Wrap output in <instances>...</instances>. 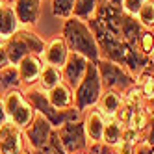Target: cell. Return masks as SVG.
Masks as SVG:
<instances>
[{"label": "cell", "mask_w": 154, "mask_h": 154, "mask_svg": "<svg viewBox=\"0 0 154 154\" xmlns=\"http://www.w3.org/2000/svg\"><path fill=\"white\" fill-rule=\"evenodd\" d=\"M65 43L71 52L82 54L89 61L97 63L100 60V48H98V43L93 35V32L89 28V24L85 20L78 19V17H69L65 19L63 24V35Z\"/></svg>", "instance_id": "6da1fadb"}, {"label": "cell", "mask_w": 154, "mask_h": 154, "mask_svg": "<svg viewBox=\"0 0 154 154\" xmlns=\"http://www.w3.org/2000/svg\"><path fill=\"white\" fill-rule=\"evenodd\" d=\"M28 102L32 104V108L35 109V113L43 115L54 128H60L65 123H72V121H80L82 119V112H78L74 106L67 108V109H56L45 91H41L39 87H30V89L24 93Z\"/></svg>", "instance_id": "7a4b0ae2"}, {"label": "cell", "mask_w": 154, "mask_h": 154, "mask_svg": "<svg viewBox=\"0 0 154 154\" xmlns=\"http://www.w3.org/2000/svg\"><path fill=\"white\" fill-rule=\"evenodd\" d=\"M102 91H104V87H102V80H100V74H98L97 63L89 61L84 78L74 89V108L82 113L85 109L95 108L102 97Z\"/></svg>", "instance_id": "3957f363"}, {"label": "cell", "mask_w": 154, "mask_h": 154, "mask_svg": "<svg viewBox=\"0 0 154 154\" xmlns=\"http://www.w3.org/2000/svg\"><path fill=\"white\" fill-rule=\"evenodd\" d=\"M97 69H98V74H100V80H102V87L108 91H117V93L125 95L137 82L136 76L130 74L123 65L104 60V58L97 61Z\"/></svg>", "instance_id": "277c9868"}, {"label": "cell", "mask_w": 154, "mask_h": 154, "mask_svg": "<svg viewBox=\"0 0 154 154\" xmlns=\"http://www.w3.org/2000/svg\"><path fill=\"white\" fill-rule=\"evenodd\" d=\"M4 100V106H6V112H8V117L9 121L19 126L20 130H24L32 125V121L35 117V109L32 108V104L28 102L26 95L20 91V89H15V91H9L2 97Z\"/></svg>", "instance_id": "5b68a950"}, {"label": "cell", "mask_w": 154, "mask_h": 154, "mask_svg": "<svg viewBox=\"0 0 154 154\" xmlns=\"http://www.w3.org/2000/svg\"><path fill=\"white\" fill-rule=\"evenodd\" d=\"M58 136L63 149L67 150V154H78L85 152L89 147V141L85 136V128H84V121H72V123H65L63 126L56 128Z\"/></svg>", "instance_id": "8992f818"}, {"label": "cell", "mask_w": 154, "mask_h": 154, "mask_svg": "<svg viewBox=\"0 0 154 154\" xmlns=\"http://www.w3.org/2000/svg\"><path fill=\"white\" fill-rule=\"evenodd\" d=\"M52 132H54V126L43 115L35 113L32 125L23 130V136L26 137V143H28V147L32 149V152H37V150H41L43 147L47 145V141L50 139Z\"/></svg>", "instance_id": "52a82bcc"}, {"label": "cell", "mask_w": 154, "mask_h": 154, "mask_svg": "<svg viewBox=\"0 0 154 154\" xmlns=\"http://www.w3.org/2000/svg\"><path fill=\"white\" fill-rule=\"evenodd\" d=\"M87 65H89V60L85 56L76 54V52H69V58L61 67V74H63V82L71 89H76V85L80 84V80L84 78V74L87 71Z\"/></svg>", "instance_id": "ba28073f"}, {"label": "cell", "mask_w": 154, "mask_h": 154, "mask_svg": "<svg viewBox=\"0 0 154 154\" xmlns=\"http://www.w3.org/2000/svg\"><path fill=\"white\" fill-rule=\"evenodd\" d=\"M23 130L8 121L0 126V154H20L23 152Z\"/></svg>", "instance_id": "9c48e42d"}, {"label": "cell", "mask_w": 154, "mask_h": 154, "mask_svg": "<svg viewBox=\"0 0 154 154\" xmlns=\"http://www.w3.org/2000/svg\"><path fill=\"white\" fill-rule=\"evenodd\" d=\"M13 9L23 28H34L39 20L41 0H13Z\"/></svg>", "instance_id": "30bf717a"}, {"label": "cell", "mask_w": 154, "mask_h": 154, "mask_svg": "<svg viewBox=\"0 0 154 154\" xmlns=\"http://www.w3.org/2000/svg\"><path fill=\"white\" fill-rule=\"evenodd\" d=\"M45 67V63H43L41 56H34V54H30L26 56L23 61L17 65L19 69V76H20V84L24 87H34L37 82H39V76H41V71Z\"/></svg>", "instance_id": "8fae6325"}, {"label": "cell", "mask_w": 154, "mask_h": 154, "mask_svg": "<svg viewBox=\"0 0 154 154\" xmlns=\"http://www.w3.org/2000/svg\"><path fill=\"white\" fill-rule=\"evenodd\" d=\"M69 47H67V43H65L63 37H54L47 43V47H45V52H43V63L45 65H52V67H58L61 69L65 61H67L69 58Z\"/></svg>", "instance_id": "7c38bea8"}, {"label": "cell", "mask_w": 154, "mask_h": 154, "mask_svg": "<svg viewBox=\"0 0 154 154\" xmlns=\"http://www.w3.org/2000/svg\"><path fill=\"white\" fill-rule=\"evenodd\" d=\"M84 121V128H85V136L89 143H102V136H104V125L106 119L104 115L98 112L97 108H91L85 113Z\"/></svg>", "instance_id": "4fadbf2b"}, {"label": "cell", "mask_w": 154, "mask_h": 154, "mask_svg": "<svg viewBox=\"0 0 154 154\" xmlns=\"http://www.w3.org/2000/svg\"><path fill=\"white\" fill-rule=\"evenodd\" d=\"M19 30H20V23L15 15L13 6L2 2V6H0V43L4 45V43L9 37H13Z\"/></svg>", "instance_id": "5bb4252c"}, {"label": "cell", "mask_w": 154, "mask_h": 154, "mask_svg": "<svg viewBox=\"0 0 154 154\" xmlns=\"http://www.w3.org/2000/svg\"><path fill=\"white\" fill-rule=\"evenodd\" d=\"M4 48H6V54H8L9 65H19L26 56H30V54H32L28 43H26V39L23 37L20 32H17L13 37H9L4 43Z\"/></svg>", "instance_id": "9a60e30c"}, {"label": "cell", "mask_w": 154, "mask_h": 154, "mask_svg": "<svg viewBox=\"0 0 154 154\" xmlns=\"http://www.w3.org/2000/svg\"><path fill=\"white\" fill-rule=\"evenodd\" d=\"M125 102V95L123 93H117V91H102V97L97 104V109L104 115V119H115L117 112L121 109Z\"/></svg>", "instance_id": "2e32d148"}, {"label": "cell", "mask_w": 154, "mask_h": 154, "mask_svg": "<svg viewBox=\"0 0 154 154\" xmlns=\"http://www.w3.org/2000/svg\"><path fill=\"white\" fill-rule=\"evenodd\" d=\"M47 97H48L50 104L56 109H67V108L74 106V91L65 82H61L60 85L54 87V89H50L47 93Z\"/></svg>", "instance_id": "e0dca14e"}, {"label": "cell", "mask_w": 154, "mask_h": 154, "mask_svg": "<svg viewBox=\"0 0 154 154\" xmlns=\"http://www.w3.org/2000/svg\"><path fill=\"white\" fill-rule=\"evenodd\" d=\"M20 87H23V84H20L17 65H8V67L0 69V95L20 89Z\"/></svg>", "instance_id": "ac0fdd59"}, {"label": "cell", "mask_w": 154, "mask_h": 154, "mask_svg": "<svg viewBox=\"0 0 154 154\" xmlns=\"http://www.w3.org/2000/svg\"><path fill=\"white\" fill-rule=\"evenodd\" d=\"M63 82V74H61V69L58 67H52V65H45L41 71V76H39V89L48 93L50 89H54L56 85H60Z\"/></svg>", "instance_id": "d6986e66"}, {"label": "cell", "mask_w": 154, "mask_h": 154, "mask_svg": "<svg viewBox=\"0 0 154 154\" xmlns=\"http://www.w3.org/2000/svg\"><path fill=\"white\" fill-rule=\"evenodd\" d=\"M123 130H125V126L117 119H106L102 143H106L108 147H117L121 143V139H123Z\"/></svg>", "instance_id": "ffe728a7"}, {"label": "cell", "mask_w": 154, "mask_h": 154, "mask_svg": "<svg viewBox=\"0 0 154 154\" xmlns=\"http://www.w3.org/2000/svg\"><path fill=\"white\" fill-rule=\"evenodd\" d=\"M137 87H139V93H141V98L143 100H152L154 98V72L150 69L147 71H143L139 76H137Z\"/></svg>", "instance_id": "44dd1931"}, {"label": "cell", "mask_w": 154, "mask_h": 154, "mask_svg": "<svg viewBox=\"0 0 154 154\" xmlns=\"http://www.w3.org/2000/svg\"><path fill=\"white\" fill-rule=\"evenodd\" d=\"M102 0H76L74 2V9H72V17H78L82 20H89L95 11L98 4H100Z\"/></svg>", "instance_id": "7402d4cb"}, {"label": "cell", "mask_w": 154, "mask_h": 154, "mask_svg": "<svg viewBox=\"0 0 154 154\" xmlns=\"http://www.w3.org/2000/svg\"><path fill=\"white\" fill-rule=\"evenodd\" d=\"M136 19L141 23L143 28H147V30L154 28V0H147V2L141 6Z\"/></svg>", "instance_id": "603a6c76"}, {"label": "cell", "mask_w": 154, "mask_h": 154, "mask_svg": "<svg viewBox=\"0 0 154 154\" xmlns=\"http://www.w3.org/2000/svg\"><path fill=\"white\" fill-rule=\"evenodd\" d=\"M76 0H52V13L58 19H69L72 17Z\"/></svg>", "instance_id": "cb8c5ba5"}, {"label": "cell", "mask_w": 154, "mask_h": 154, "mask_svg": "<svg viewBox=\"0 0 154 154\" xmlns=\"http://www.w3.org/2000/svg\"><path fill=\"white\" fill-rule=\"evenodd\" d=\"M32 154H67V150L63 149L61 141H60V136H58V130L54 128V132H52L50 139L47 141V145L43 147L41 150H37V152H32Z\"/></svg>", "instance_id": "d4e9b609"}, {"label": "cell", "mask_w": 154, "mask_h": 154, "mask_svg": "<svg viewBox=\"0 0 154 154\" xmlns=\"http://www.w3.org/2000/svg\"><path fill=\"white\" fill-rule=\"evenodd\" d=\"M137 48H139V52L143 54V56L150 58V52L154 48V34L150 30H147V28L143 30V34L139 37V43H137Z\"/></svg>", "instance_id": "484cf974"}, {"label": "cell", "mask_w": 154, "mask_h": 154, "mask_svg": "<svg viewBox=\"0 0 154 154\" xmlns=\"http://www.w3.org/2000/svg\"><path fill=\"white\" fill-rule=\"evenodd\" d=\"M147 0H123V4H121V8L125 9L126 13H130V15H137V11L141 9V6L145 4Z\"/></svg>", "instance_id": "4316f807"}, {"label": "cell", "mask_w": 154, "mask_h": 154, "mask_svg": "<svg viewBox=\"0 0 154 154\" xmlns=\"http://www.w3.org/2000/svg\"><path fill=\"white\" fill-rule=\"evenodd\" d=\"M134 154H154V145L149 141H137L136 143V149H134Z\"/></svg>", "instance_id": "83f0119b"}, {"label": "cell", "mask_w": 154, "mask_h": 154, "mask_svg": "<svg viewBox=\"0 0 154 154\" xmlns=\"http://www.w3.org/2000/svg\"><path fill=\"white\" fill-rule=\"evenodd\" d=\"M136 149V143H130V141H121L117 145V152L115 154H134Z\"/></svg>", "instance_id": "f1b7e54d"}, {"label": "cell", "mask_w": 154, "mask_h": 154, "mask_svg": "<svg viewBox=\"0 0 154 154\" xmlns=\"http://www.w3.org/2000/svg\"><path fill=\"white\" fill-rule=\"evenodd\" d=\"M9 65V60H8V54H6V48H4V45L0 43V69H4V67H8Z\"/></svg>", "instance_id": "f546056e"}, {"label": "cell", "mask_w": 154, "mask_h": 154, "mask_svg": "<svg viewBox=\"0 0 154 154\" xmlns=\"http://www.w3.org/2000/svg\"><path fill=\"white\" fill-rule=\"evenodd\" d=\"M9 117H8V112H6V106H4V100H0V126L4 123H8Z\"/></svg>", "instance_id": "4dcf8cb0"}, {"label": "cell", "mask_w": 154, "mask_h": 154, "mask_svg": "<svg viewBox=\"0 0 154 154\" xmlns=\"http://www.w3.org/2000/svg\"><path fill=\"white\" fill-rule=\"evenodd\" d=\"M108 4H112V6H117V8H121V4H123V0H106Z\"/></svg>", "instance_id": "1f68e13d"}, {"label": "cell", "mask_w": 154, "mask_h": 154, "mask_svg": "<svg viewBox=\"0 0 154 154\" xmlns=\"http://www.w3.org/2000/svg\"><path fill=\"white\" fill-rule=\"evenodd\" d=\"M150 60L154 61V48H152V52H150Z\"/></svg>", "instance_id": "d6a6232c"}, {"label": "cell", "mask_w": 154, "mask_h": 154, "mask_svg": "<svg viewBox=\"0 0 154 154\" xmlns=\"http://www.w3.org/2000/svg\"><path fill=\"white\" fill-rule=\"evenodd\" d=\"M20 154H30V152H24V150H23V152H20Z\"/></svg>", "instance_id": "836d02e7"}, {"label": "cell", "mask_w": 154, "mask_h": 154, "mask_svg": "<svg viewBox=\"0 0 154 154\" xmlns=\"http://www.w3.org/2000/svg\"><path fill=\"white\" fill-rule=\"evenodd\" d=\"M78 154H87V152H78Z\"/></svg>", "instance_id": "e575fe53"}, {"label": "cell", "mask_w": 154, "mask_h": 154, "mask_svg": "<svg viewBox=\"0 0 154 154\" xmlns=\"http://www.w3.org/2000/svg\"><path fill=\"white\" fill-rule=\"evenodd\" d=\"M0 100H2V95H0Z\"/></svg>", "instance_id": "d590c367"}, {"label": "cell", "mask_w": 154, "mask_h": 154, "mask_svg": "<svg viewBox=\"0 0 154 154\" xmlns=\"http://www.w3.org/2000/svg\"><path fill=\"white\" fill-rule=\"evenodd\" d=\"M0 6H2V0H0Z\"/></svg>", "instance_id": "8d00e7d4"}, {"label": "cell", "mask_w": 154, "mask_h": 154, "mask_svg": "<svg viewBox=\"0 0 154 154\" xmlns=\"http://www.w3.org/2000/svg\"><path fill=\"white\" fill-rule=\"evenodd\" d=\"M112 154H115V152H112Z\"/></svg>", "instance_id": "74e56055"}, {"label": "cell", "mask_w": 154, "mask_h": 154, "mask_svg": "<svg viewBox=\"0 0 154 154\" xmlns=\"http://www.w3.org/2000/svg\"><path fill=\"white\" fill-rule=\"evenodd\" d=\"M2 2H4V0H2Z\"/></svg>", "instance_id": "f35d334b"}]
</instances>
